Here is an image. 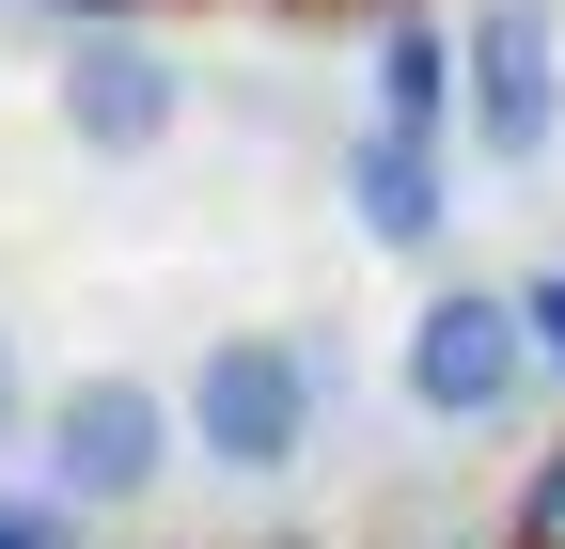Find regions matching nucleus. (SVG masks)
Returning <instances> with one entry per match:
<instances>
[{"mask_svg": "<svg viewBox=\"0 0 565 549\" xmlns=\"http://www.w3.org/2000/svg\"><path fill=\"white\" fill-rule=\"evenodd\" d=\"M315 392H330V377H315L299 330H221V346L189 362V455H221V471L267 487V471L315 455Z\"/></svg>", "mask_w": 565, "mask_h": 549, "instance_id": "obj_1", "label": "nucleus"}, {"mask_svg": "<svg viewBox=\"0 0 565 549\" xmlns=\"http://www.w3.org/2000/svg\"><path fill=\"white\" fill-rule=\"evenodd\" d=\"M565 126V79H550V0H487L456 32V142L487 173H534Z\"/></svg>", "mask_w": 565, "mask_h": 549, "instance_id": "obj_2", "label": "nucleus"}, {"mask_svg": "<svg viewBox=\"0 0 565 549\" xmlns=\"http://www.w3.org/2000/svg\"><path fill=\"white\" fill-rule=\"evenodd\" d=\"M173 424H189V408H173L158 377H126V362L63 377V392H47V487H63V503H141V487L173 471Z\"/></svg>", "mask_w": 565, "mask_h": 549, "instance_id": "obj_3", "label": "nucleus"}, {"mask_svg": "<svg viewBox=\"0 0 565 549\" xmlns=\"http://www.w3.org/2000/svg\"><path fill=\"white\" fill-rule=\"evenodd\" d=\"M534 377V330H519V283H440L408 314V408L424 424H503Z\"/></svg>", "mask_w": 565, "mask_h": 549, "instance_id": "obj_4", "label": "nucleus"}, {"mask_svg": "<svg viewBox=\"0 0 565 549\" xmlns=\"http://www.w3.org/2000/svg\"><path fill=\"white\" fill-rule=\"evenodd\" d=\"M47 110H63V142H79V158H158V142H173V110H189V79H173L141 32H79Z\"/></svg>", "mask_w": 565, "mask_h": 549, "instance_id": "obj_5", "label": "nucleus"}, {"mask_svg": "<svg viewBox=\"0 0 565 549\" xmlns=\"http://www.w3.org/2000/svg\"><path fill=\"white\" fill-rule=\"evenodd\" d=\"M345 204H362V236H377V251H440V236H456L440 142H408V126H362V142H345Z\"/></svg>", "mask_w": 565, "mask_h": 549, "instance_id": "obj_6", "label": "nucleus"}, {"mask_svg": "<svg viewBox=\"0 0 565 549\" xmlns=\"http://www.w3.org/2000/svg\"><path fill=\"white\" fill-rule=\"evenodd\" d=\"M377 126H408V142L456 126V32H440V17H393V32H377Z\"/></svg>", "mask_w": 565, "mask_h": 549, "instance_id": "obj_7", "label": "nucleus"}, {"mask_svg": "<svg viewBox=\"0 0 565 549\" xmlns=\"http://www.w3.org/2000/svg\"><path fill=\"white\" fill-rule=\"evenodd\" d=\"M519 549H565V440L534 455V487H519Z\"/></svg>", "mask_w": 565, "mask_h": 549, "instance_id": "obj_8", "label": "nucleus"}, {"mask_svg": "<svg viewBox=\"0 0 565 549\" xmlns=\"http://www.w3.org/2000/svg\"><path fill=\"white\" fill-rule=\"evenodd\" d=\"M519 330H534V362L565 377V267H534V283H519Z\"/></svg>", "mask_w": 565, "mask_h": 549, "instance_id": "obj_9", "label": "nucleus"}, {"mask_svg": "<svg viewBox=\"0 0 565 549\" xmlns=\"http://www.w3.org/2000/svg\"><path fill=\"white\" fill-rule=\"evenodd\" d=\"M0 549H63V518L47 503H0Z\"/></svg>", "mask_w": 565, "mask_h": 549, "instance_id": "obj_10", "label": "nucleus"}, {"mask_svg": "<svg viewBox=\"0 0 565 549\" xmlns=\"http://www.w3.org/2000/svg\"><path fill=\"white\" fill-rule=\"evenodd\" d=\"M0 424H17V330H0Z\"/></svg>", "mask_w": 565, "mask_h": 549, "instance_id": "obj_11", "label": "nucleus"}, {"mask_svg": "<svg viewBox=\"0 0 565 549\" xmlns=\"http://www.w3.org/2000/svg\"><path fill=\"white\" fill-rule=\"evenodd\" d=\"M63 17H95V32H110V0H63Z\"/></svg>", "mask_w": 565, "mask_h": 549, "instance_id": "obj_12", "label": "nucleus"}, {"mask_svg": "<svg viewBox=\"0 0 565 549\" xmlns=\"http://www.w3.org/2000/svg\"><path fill=\"white\" fill-rule=\"evenodd\" d=\"M267 549H315V534H267Z\"/></svg>", "mask_w": 565, "mask_h": 549, "instance_id": "obj_13", "label": "nucleus"}]
</instances>
